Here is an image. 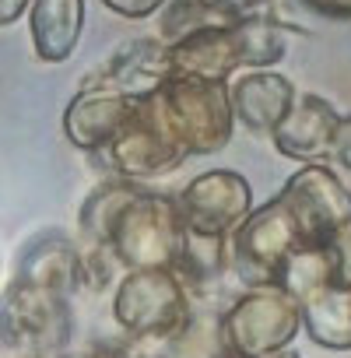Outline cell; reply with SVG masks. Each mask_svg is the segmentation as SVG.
Masks as SVG:
<instances>
[{
    "label": "cell",
    "instance_id": "9a60e30c",
    "mask_svg": "<svg viewBox=\"0 0 351 358\" xmlns=\"http://www.w3.org/2000/svg\"><path fill=\"white\" fill-rule=\"evenodd\" d=\"M232 116L250 134H271L295 102V85L274 71H250L229 85Z\"/></svg>",
    "mask_w": 351,
    "mask_h": 358
},
{
    "label": "cell",
    "instance_id": "ffe728a7",
    "mask_svg": "<svg viewBox=\"0 0 351 358\" xmlns=\"http://www.w3.org/2000/svg\"><path fill=\"white\" fill-rule=\"evenodd\" d=\"M330 165V172L341 179V183L351 190V116H341L334 134H330V144H327V155H323Z\"/></svg>",
    "mask_w": 351,
    "mask_h": 358
},
{
    "label": "cell",
    "instance_id": "d6986e66",
    "mask_svg": "<svg viewBox=\"0 0 351 358\" xmlns=\"http://www.w3.org/2000/svg\"><path fill=\"white\" fill-rule=\"evenodd\" d=\"M225 271H229V239L197 236V232L183 229V243H180V253H176V264H172V274L180 278V285L187 292H201Z\"/></svg>",
    "mask_w": 351,
    "mask_h": 358
},
{
    "label": "cell",
    "instance_id": "6da1fadb",
    "mask_svg": "<svg viewBox=\"0 0 351 358\" xmlns=\"http://www.w3.org/2000/svg\"><path fill=\"white\" fill-rule=\"evenodd\" d=\"M292 36H302V29L285 18L204 25L176 43H165V71L169 78L197 81H229L236 71H271L288 57Z\"/></svg>",
    "mask_w": 351,
    "mask_h": 358
},
{
    "label": "cell",
    "instance_id": "7402d4cb",
    "mask_svg": "<svg viewBox=\"0 0 351 358\" xmlns=\"http://www.w3.org/2000/svg\"><path fill=\"white\" fill-rule=\"evenodd\" d=\"M330 257H334V285L351 292V232L330 243Z\"/></svg>",
    "mask_w": 351,
    "mask_h": 358
},
{
    "label": "cell",
    "instance_id": "4316f807",
    "mask_svg": "<svg viewBox=\"0 0 351 358\" xmlns=\"http://www.w3.org/2000/svg\"><path fill=\"white\" fill-rule=\"evenodd\" d=\"M151 358H169V355H151Z\"/></svg>",
    "mask_w": 351,
    "mask_h": 358
},
{
    "label": "cell",
    "instance_id": "ba28073f",
    "mask_svg": "<svg viewBox=\"0 0 351 358\" xmlns=\"http://www.w3.org/2000/svg\"><path fill=\"white\" fill-rule=\"evenodd\" d=\"M278 201L288 208L302 246H330L351 232V190L323 162L292 172Z\"/></svg>",
    "mask_w": 351,
    "mask_h": 358
},
{
    "label": "cell",
    "instance_id": "484cf974",
    "mask_svg": "<svg viewBox=\"0 0 351 358\" xmlns=\"http://www.w3.org/2000/svg\"><path fill=\"white\" fill-rule=\"evenodd\" d=\"M274 358H299V355H292V351H281V355H274Z\"/></svg>",
    "mask_w": 351,
    "mask_h": 358
},
{
    "label": "cell",
    "instance_id": "7c38bea8",
    "mask_svg": "<svg viewBox=\"0 0 351 358\" xmlns=\"http://www.w3.org/2000/svg\"><path fill=\"white\" fill-rule=\"evenodd\" d=\"M169 78L165 71V43L162 39H127L106 64H99L81 85H102L130 99L151 95L162 81Z\"/></svg>",
    "mask_w": 351,
    "mask_h": 358
},
{
    "label": "cell",
    "instance_id": "d4e9b609",
    "mask_svg": "<svg viewBox=\"0 0 351 358\" xmlns=\"http://www.w3.org/2000/svg\"><path fill=\"white\" fill-rule=\"evenodd\" d=\"M53 358H113V351H102V348H85V351H60Z\"/></svg>",
    "mask_w": 351,
    "mask_h": 358
},
{
    "label": "cell",
    "instance_id": "603a6c76",
    "mask_svg": "<svg viewBox=\"0 0 351 358\" xmlns=\"http://www.w3.org/2000/svg\"><path fill=\"white\" fill-rule=\"evenodd\" d=\"M302 4L330 22H351V0H302Z\"/></svg>",
    "mask_w": 351,
    "mask_h": 358
},
{
    "label": "cell",
    "instance_id": "8992f818",
    "mask_svg": "<svg viewBox=\"0 0 351 358\" xmlns=\"http://www.w3.org/2000/svg\"><path fill=\"white\" fill-rule=\"evenodd\" d=\"M218 327L229 358H274L299 337L302 316L285 288H250L218 316Z\"/></svg>",
    "mask_w": 351,
    "mask_h": 358
},
{
    "label": "cell",
    "instance_id": "5b68a950",
    "mask_svg": "<svg viewBox=\"0 0 351 358\" xmlns=\"http://www.w3.org/2000/svg\"><path fill=\"white\" fill-rule=\"evenodd\" d=\"M0 341L22 358H53L71 341V299L57 288L15 278L0 302Z\"/></svg>",
    "mask_w": 351,
    "mask_h": 358
},
{
    "label": "cell",
    "instance_id": "44dd1931",
    "mask_svg": "<svg viewBox=\"0 0 351 358\" xmlns=\"http://www.w3.org/2000/svg\"><path fill=\"white\" fill-rule=\"evenodd\" d=\"M102 4L116 15V18H127V22H141V18H151L155 11H162L169 0H102Z\"/></svg>",
    "mask_w": 351,
    "mask_h": 358
},
{
    "label": "cell",
    "instance_id": "7a4b0ae2",
    "mask_svg": "<svg viewBox=\"0 0 351 358\" xmlns=\"http://www.w3.org/2000/svg\"><path fill=\"white\" fill-rule=\"evenodd\" d=\"M141 102L183 158L222 151L232 141L236 116L229 102V81L165 78Z\"/></svg>",
    "mask_w": 351,
    "mask_h": 358
},
{
    "label": "cell",
    "instance_id": "e0dca14e",
    "mask_svg": "<svg viewBox=\"0 0 351 358\" xmlns=\"http://www.w3.org/2000/svg\"><path fill=\"white\" fill-rule=\"evenodd\" d=\"M302 330L330 351H348L351 348V292L337 288L334 281L302 295L299 302Z\"/></svg>",
    "mask_w": 351,
    "mask_h": 358
},
{
    "label": "cell",
    "instance_id": "ac0fdd59",
    "mask_svg": "<svg viewBox=\"0 0 351 358\" xmlns=\"http://www.w3.org/2000/svg\"><path fill=\"white\" fill-rule=\"evenodd\" d=\"M18 278L46 285V288H57V292H64L71 299L78 292V246L67 236H60V232H50V236L36 239L22 253Z\"/></svg>",
    "mask_w": 351,
    "mask_h": 358
},
{
    "label": "cell",
    "instance_id": "52a82bcc",
    "mask_svg": "<svg viewBox=\"0 0 351 358\" xmlns=\"http://www.w3.org/2000/svg\"><path fill=\"white\" fill-rule=\"evenodd\" d=\"M302 246L288 208L274 197L246 215L229 239V267L246 288H281L288 257Z\"/></svg>",
    "mask_w": 351,
    "mask_h": 358
},
{
    "label": "cell",
    "instance_id": "8fae6325",
    "mask_svg": "<svg viewBox=\"0 0 351 358\" xmlns=\"http://www.w3.org/2000/svg\"><path fill=\"white\" fill-rule=\"evenodd\" d=\"M137 99L120 95L102 85H81L64 109V134L74 148L99 155L134 116Z\"/></svg>",
    "mask_w": 351,
    "mask_h": 358
},
{
    "label": "cell",
    "instance_id": "3957f363",
    "mask_svg": "<svg viewBox=\"0 0 351 358\" xmlns=\"http://www.w3.org/2000/svg\"><path fill=\"white\" fill-rule=\"evenodd\" d=\"M183 243V215L169 194L137 187L116 211L106 250L127 271H172Z\"/></svg>",
    "mask_w": 351,
    "mask_h": 358
},
{
    "label": "cell",
    "instance_id": "277c9868",
    "mask_svg": "<svg viewBox=\"0 0 351 358\" xmlns=\"http://www.w3.org/2000/svg\"><path fill=\"white\" fill-rule=\"evenodd\" d=\"M194 313L190 292L172 271H127L113 292V320L134 341H176Z\"/></svg>",
    "mask_w": 351,
    "mask_h": 358
},
{
    "label": "cell",
    "instance_id": "4fadbf2b",
    "mask_svg": "<svg viewBox=\"0 0 351 358\" xmlns=\"http://www.w3.org/2000/svg\"><path fill=\"white\" fill-rule=\"evenodd\" d=\"M337 109L323 99V95H295L292 109L285 113V120L271 130L274 137V148L285 155V158H295L302 165H313L327 155V144H330V134L337 127Z\"/></svg>",
    "mask_w": 351,
    "mask_h": 358
},
{
    "label": "cell",
    "instance_id": "cb8c5ba5",
    "mask_svg": "<svg viewBox=\"0 0 351 358\" xmlns=\"http://www.w3.org/2000/svg\"><path fill=\"white\" fill-rule=\"evenodd\" d=\"M32 0H0V25H15L25 11H29Z\"/></svg>",
    "mask_w": 351,
    "mask_h": 358
},
{
    "label": "cell",
    "instance_id": "9c48e42d",
    "mask_svg": "<svg viewBox=\"0 0 351 358\" xmlns=\"http://www.w3.org/2000/svg\"><path fill=\"white\" fill-rule=\"evenodd\" d=\"M176 204L183 215V229L197 236L232 239V232L253 211V187L236 169H208L183 187Z\"/></svg>",
    "mask_w": 351,
    "mask_h": 358
},
{
    "label": "cell",
    "instance_id": "2e32d148",
    "mask_svg": "<svg viewBox=\"0 0 351 358\" xmlns=\"http://www.w3.org/2000/svg\"><path fill=\"white\" fill-rule=\"evenodd\" d=\"M29 32L43 64L71 60L85 32V0H32Z\"/></svg>",
    "mask_w": 351,
    "mask_h": 358
},
{
    "label": "cell",
    "instance_id": "30bf717a",
    "mask_svg": "<svg viewBox=\"0 0 351 358\" xmlns=\"http://www.w3.org/2000/svg\"><path fill=\"white\" fill-rule=\"evenodd\" d=\"M183 162L187 158L180 155V148L158 130V123L151 120L141 99L127 127L99 151V165L109 169L113 179H127V183H144V179L165 176L172 169H180Z\"/></svg>",
    "mask_w": 351,
    "mask_h": 358
},
{
    "label": "cell",
    "instance_id": "5bb4252c",
    "mask_svg": "<svg viewBox=\"0 0 351 358\" xmlns=\"http://www.w3.org/2000/svg\"><path fill=\"white\" fill-rule=\"evenodd\" d=\"M285 0H169L162 15L165 43H176L204 25L232 22H278Z\"/></svg>",
    "mask_w": 351,
    "mask_h": 358
}]
</instances>
